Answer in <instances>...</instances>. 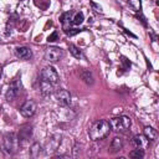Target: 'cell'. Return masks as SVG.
I'll list each match as a JSON object with an SVG mask.
<instances>
[{"instance_id": "2", "label": "cell", "mask_w": 159, "mask_h": 159, "mask_svg": "<svg viewBox=\"0 0 159 159\" xmlns=\"http://www.w3.org/2000/svg\"><path fill=\"white\" fill-rule=\"evenodd\" d=\"M19 137L15 133H7L2 139V149L7 154H15L19 149Z\"/></svg>"}, {"instance_id": "24", "label": "cell", "mask_w": 159, "mask_h": 159, "mask_svg": "<svg viewBox=\"0 0 159 159\" xmlns=\"http://www.w3.org/2000/svg\"><path fill=\"white\" fill-rule=\"evenodd\" d=\"M0 77H1V68H0Z\"/></svg>"}, {"instance_id": "21", "label": "cell", "mask_w": 159, "mask_h": 159, "mask_svg": "<svg viewBox=\"0 0 159 159\" xmlns=\"http://www.w3.org/2000/svg\"><path fill=\"white\" fill-rule=\"evenodd\" d=\"M129 157L130 158H143L144 157V150L143 149H139V148H135L134 150H132L130 153H129Z\"/></svg>"}, {"instance_id": "9", "label": "cell", "mask_w": 159, "mask_h": 159, "mask_svg": "<svg viewBox=\"0 0 159 159\" xmlns=\"http://www.w3.org/2000/svg\"><path fill=\"white\" fill-rule=\"evenodd\" d=\"M55 97L61 106H68L71 103V93L67 89H62V88L57 89L55 93Z\"/></svg>"}, {"instance_id": "20", "label": "cell", "mask_w": 159, "mask_h": 159, "mask_svg": "<svg viewBox=\"0 0 159 159\" xmlns=\"http://www.w3.org/2000/svg\"><path fill=\"white\" fill-rule=\"evenodd\" d=\"M81 76H82V80H83L87 84H93V82H94V81H93V76H92V73H91L89 71H83Z\"/></svg>"}, {"instance_id": "8", "label": "cell", "mask_w": 159, "mask_h": 159, "mask_svg": "<svg viewBox=\"0 0 159 159\" xmlns=\"http://www.w3.org/2000/svg\"><path fill=\"white\" fill-rule=\"evenodd\" d=\"M19 111H20V114H21L22 117L30 118V117H32V116L35 114V112H36V103H35L34 101L29 99V101H26V102L20 107Z\"/></svg>"}, {"instance_id": "10", "label": "cell", "mask_w": 159, "mask_h": 159, "mask_svg": "<svg viewBox=\"0 0 159 159\" xmlns=\"http://www.w3.org/2000/svg\"><path fill=\"white\" fill-rule=\"evenodd\" d=\"M133 144L135 145V148L139 149H147V147L149 145V140L147 139V137L144 134H137L133 137Z\"/></svg>"}, {"instance_id": "16", "label": "cell", "mask_w": 159, "mask_h": 159, "mask_svg": "<svg viewBox=\"0 0 159 159\" xmlns=\"http://www.w3.org/2000/svg\"><path fill=\"white\" fill-rule=\"evenodd\" d=\"M68 50H70V52H71V55L73 56V57H76V58H84V55H83V52H82V50H80L77 46H75V45H68Z\"/></svg>"}, {"instance_id": "5", "label": "cell", "mask_w": 159, "mask_h": 159, "mask_svg": "<svg viewBox=\"0 0 159 159\" xmlns=\"http://www.w3.org/2000/svg\"><path fill=\"white\" fill-rule=\"evenodd\" d=\"M40 77H41V80L47 81V82H50V83H52V84L58 83V80H60L57 71H56L52 66H46V67H43L42 71H41V73H40Z\"/></svg>"}, {"instance_id": "1", "label": "cell", "mask_w": 159, "mask_h": 159, "mask_svg": "<svg viewBox=\"0 0 159 159\" xmlns=\"http://www.w3.org/2000/svg\"><path fill=\"white\" fill-rule=\"evenodd\" d=\"M109 130H111L109 122L104 120V119H101V120L94 122L91 125V128L88 129V135L94 142L96 140H102L109 134Z\"/></svg>"}, {"instance_id": "14", "label": "cell", "mask_w": 159, "mask_h": 159, "mask_svg": "<svg viewBox=\"0 0 159 159\" xmlns=\"http://www.w3.org/2000/svg\"><path fill=\"white\" fill-rule=\"evenodd\" d=\"M31 132H32V127L29 124H25L21 130H20V135H19V140H26L31 137Z\"/></svg>"}, {"instance_id": "22", "label": "cell", "mask_w": 159, "mask_h": 159, "mask_svg": "<svg viewBox=\"0 0 159 159\" xmlns=\"http://www.w3.org/2000/svg\"><path fill=\"white\" fill-rule=\"evenodd\" d=\"M58 40V34H57V31H55L52 35H50L48 36V39H47V41L48 42H53V41H57Z\"/></svg>"}, {"instance_id": "4", "label": "cell", "mask_w": 159, "mask_h": 159, "mask_svg": "<svg viewBox=\"0 0 159 159\" xmlns=\"http://www.w3.org/2000/svg\"><path fill=\"white\" fill-rule=\"evenodd\" d=\"M63 55H65V52H63L62 48L56 47V46H50V47H47L45 50L43 57L48 62H57L63 57Z\"/></svg>"}, {"instance_id": "19", "label": "cell", "mask_w": 159, "mask_h": 159, "mask_svg": "<svg viewBox=\"0 0 159 159\" xmlns=\"http://www.w3.org/2000/svg\"><path fill=\"white\" fill-rule=\"evenodd\" d=\"M128 4L134 12H140V10H142V1L140 0H128Z\"/></svg>"}, {"instance_id": "7", "label": "cell", "mask_w": 159, "mask_h": 159, "mask_svg": "<svg viewBox=\"0 0 159 159\" xmlns=\"http://www.w3.org/2000/svg\"><path fill=\"white\" fill-rule=\"evenodd\" d=\"M61 135H58V134H55V135H52V137H50L47 140H46V144H45V150L47 152V153H53V152H56L58 148H60V145H61Z\"/></svg>"}, {"instance_id": "13", "label": "cell", "mask_w": 159, "mask_h": 159, "mask_svg": "<svg viewBox=\"0 0 159 159\" xmlns=\"http://www.w3.org/2000/svg\"><path fill=\"white\" fill-rule=\"evenodd\" d=\"M123 145H124L123 139L119 138V137H116V138L112 140V143H111V152H112V153H117V152H119V150L123 148Z\"/></svg>"}, {"instance_id": "23", "label": "cell", "mask_w": 159, "mask_h": 159, "mask_svg": "<svg viewBox=\"0 0 159 159\" xmlns=\"http://www.w3.org/2000/svg\"><path fill=\"white\" fill-rule=\"evenodd\" d=\"M91 5H92V7L94 9V11H97V12H102V7L98 5V4H96V2H91Z\"/></svg>"}, {"instance_id": "12", "label": "cell", "mask_w": 159, "mask_h": 159, "mask_svg": "<svg viewBox=\"0 0 159 159\" xmlns=\"http://www.w3.org/2000/svg\"><path fill=\"white\" fill-rule=\"evenodd\" d=\"M40 89L41 92L47 96V94H51L53 92V84L47 82V81H43V80H40Z\"/></svg>"}, {"instance_id": "17", "label": "cell", "mask_w": 159, "mask_h": 159, "mask_svg": "<svg viewBox=\"0 0 159 159\" xmlns=\"http://www.w3.org/2000/svg\"><path fill=\"white\" fill-rule=\"evenodd\" d=\"M144 135L147 137L148 140H154L157 138V130L153 127H145L144 128Z\"/></svg>"}, {"instance_id": "15", "label": "cell", "mask_w": 159, "mask_h": 159, "mask_svg": "<svg viewBox=\"0 0 159 159\" xmlns=\"http://www.w3.org/2000/svg\"><path fill=\"white\" fill-rule=\"evenodd\" d=\"M72 25H81L84 20V15L82 11H76V12H72Z\"/></svg>"}, {"instance_id": "18", "label": "cell", "mask_w": 159, "mask_h": 159, "mask_svg": "<svg viewBox=\"0 0 159 159\" xmlns=\"http://www.w3.org/2000/svg\"><path fill=\"white\" fill-rule=\"evenodd\" d=\"M42 152V147L39 144V143H34L30 148V155L34 157V158H37Z\"/></svg>"}, {"instance_id": "3", "label": "cell", "mask_w": 159, "mask_h": 159, "mask_svg": "<svg viewBox=\"0 0 159 159\" xmlns=\"http://www.w3.org/2000/svg\"><path fill=\"white\" fill-rule=\"evenodd\" d=\"M130 124H132V120L127 116L114 117V118H112L109 120L111 129H113L114 132H125L127 129H129Z\"/></svg>"}, {"instance_id": "11", "label": "cell", "mask_w": 159, "mask_h": 159, "mask_svg": "<svg viewBox=\"0 0 159 159\" xmlns=\"http://www.w3.org/2000/svg\"><path fill=\"white\" fill-rule=\"evenodd\" d=\"M15 55L21 58V60H30L32 57V52L29 47L26 46H20V47H16L15 48Z\"/></svg>"}, {"instance_id": "6", "label": "cell", "mask_w": 159, "mask_h": 159, "mask_svg": "<svg viewBox=\"0 0 159 159\" xmlns=\"http://www.w3.org/2000/svg\"><path fill=\"white\" fill-rule=\"evenodd\" d=\"M21 87H22L21 81H20L19 78H15V80H14V81L10 83V86H9L7 91H6V94H5L6 99H7V101H12V99H14V98L17 96V93L20 92Z\"/></svg>"}]
</instances>
